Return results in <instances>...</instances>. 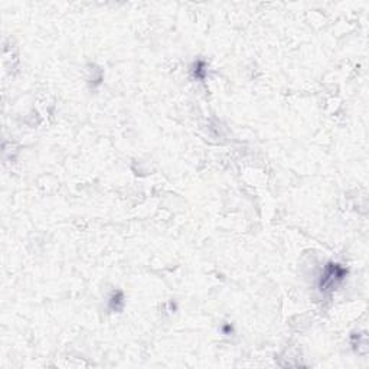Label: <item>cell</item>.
Wrapping results in <instances>:
<instances>
[{"instance_id": "cell-1", "label": "cell", "mask_w": 369, "mask_h": 369, "mask_svg": "<svg viewBox=\"0 0 369 369\" xmlns=\"http://www.w3.org/2000/svg\"><path fill=\"white\" fill-rule=\"evenodd\" d=\"M345 277H346V270L342 267L341 264H335V263L327 264L322 277H320V281H319L320 291L326 293L327 290L335 288Z\"/></svg>"}, {"instance_id": "cell-2", "label": "cell", "mask_w": 369, "mask_h": 369, "mask_svg": "<svg viewBox=\"0 0 369 369\" xmlns=\"http://www.w3.org/2000/svg\"><path fill=\"white\" fill-rule=\"evenodd\" d=\"M195 68H196L195 70V77L196 78H203V75H205V64L202 61H199Z\"/></svg>"}]
</instances>
